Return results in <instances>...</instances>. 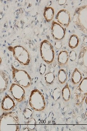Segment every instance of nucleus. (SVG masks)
<instances>
[{
    "label": "nucleus",
    "instance_id": "obj_1",
    "mask_svg": "<svg viewBox=\"0 0 87 131\" xmlns=\"http://www.w3.org/2000/svg\"><path fill=\"white\" fill-rule=\"evenodd\" d=\"M20 127L19 117L16 113L6 112L0 116V131H19Z\"/></svg>",
    "mask_w": 87,
    "mask_h": 131
},
{
    "label": "nucleus",
    "instance_id": "obj_2",
    "mask_svg": "<svg viewBox=\"0 0 87 131\" xmlns=\"http://www.w3.org/2000/svg\"><path fill=\"white\" fill-rule=\"evenodd\" d=\"M73 23L77 28L86 34L87 33V6L80 7L76 9L73 15Z\"/></svg>",
    "mask_w": 87,
    "mask_h": 131
},
{
    "label": "nucleus",
    "instance_id": "obj_3",
    "mask_svg": "<svg viewBox=\"0 0 87 131\" xmlns=\"http://www.w3.org/2000/svg\"><path fill=\"white\" fill-rule=\"evenodd\" d=\"M11 68L13 80L15 83L25 88H27L31 86V78L26 71L17 69L12 64Z\"/></svg>",
    "mask_w": 87,
    "mask_h": 131
},
{
    "label": "nucleus",
    "instance_id": "obj_4",
    "mask_svg": "<svg viewBox=\"0 0 87 131\" xmlns=\"http://www.w3.org/2000/svg\"><path fill=\"white\" fill-rule=\"evenodd\" d=\"M29 104L31 108L35 111L41 112L45 110V100L41 91L37 89H34L31 91Z\"/></svg>",
    "mask_w": 87,
    "mask_h": 131
},
{
    "label": "nucleus",
    "instance_id": "obj_5",
    "mask_svg": "<svg viewBox=\"0 0 87 131\" xmlns=\"http://www.w3.org/2000/svg\"><path fill=\"white\" fill-rule=\"evenodd\" d=\"M9 51L12 52L13 56L17 61L22 65L27 66L30 62V57L28 51L20 45L7 47Z\"/></svg>",
    "mask_w": 87,
    "mask_h": 131
},
{
    "label": "nucleus",
    "instance_id": "obj_6",
    "mask_svg": "<svg viewBox=\"0 0 87 131\" xmlns=\"http://www.w3.org/2000/svg\"><path fill=\"white\" fill-rule=\"evenodd\" d=\"M40 56L43 61L47 64H50L54 61L55 52L53 46L49 41L45 39L40 45Z\"/></svg>",
    "mask_w": 87,
    "mask_h": 131
},
{
    "label": "nucleus",
    "instance_id": "obj_7",
    "mask_svg": "<svg viewBox=\"0 0 87 131\" xmlns=\"http://www.w3.org/2000/svg\"><path fill=\"white\" fill-rule=\"evenodd\" d=\"M87 95V78L82 79L79 85L76 88L74 94V98L76 105H80L83 103Z\"/></svg>",
    "mask_w": 87,
    "mask_h": 131
},
{
    "label": "nucleus",
    "instance_id": "obj_8",
    "mask_svg": "<svg viewBox=\"0 0 87 131\" xmlns=\"http://www.w3.org/2000/svg\"><path fill=\"white\" fill-rule=\"evenodd\" d=\"M12 98L18 102H21L25 98V91L23 87L15 83H12L9 90Z\"/></svg>",
    "mask_w": 87,
    "mask_h": 131
},
{
    "label": "nucleus",
    "instance_id": "obj_9",
    "mask_svg": "<svg viewBox=\"0 0 87 131\" xmlns=\"http://www.w3.org/2000/svg\"><path fill=\"white\" fill-rule=\"evenodd\" d=\"M51 32L55 40H61L64 38L66 34V29L54 20L52 21L51 27Z\"/></svg>",
    "mask_w": 87,
    "mask_h": 131
},
{
    "label": "nucleus",
    "instance_id": "obj_10",
    "mask_svg": "<svg viewBox=\"0 0 87 131\" xmlns=\"http://www.w3.org/2000/svg\"><path fill=\"white\" fill-rule=\"evenodd\" d=\"M56 20L62 26L68 27L71 22L70 13L67 9H61L57 14Z\"/></svg>",
    "mask_w": 87,
    "mask_h": 131
},
{
    "label": "nucleus",
    "instance_id": "obj_11",
    "mask_svg": "<svg viewBox=\"0 0 87 131\" xmlns=\"http://www.w3.org/2000/svg\"><path fill=\"white\" fill-rule=\"evenodd\" d=\"M15 106L14 100L8 94L5 95L2 102L1 107L5 111L13 110Z\"/></svg>",
    "mask_w": 87,
    "mask_h": 131
},
{
    "label": "nucleus",
    "instance_id": "obj_12",
    "mask_svg": "<svg viewBox=\"0 0 87 131\" xmlns=\"http://www.w3.org/2000/svg\"><path fill=\"white\" fill-rule=\"evenodd\" d=\"M78 62L80 65L83 69L87 68V44H83L81 47Z\"/></svg>",
    "mask_w": 87,
    "mask_h": 131
},
{
    "label": "nucleus",
    "instance_id": "obj_13",
    "mask_svg": "<svg viewBox=\"0 0 87 131\" xmlns=\"http://www.w3.org/2000/svg\"><path fill=\"white\" fill-rule=\"evenodd\" d=\"M9 78L5 71L0 70V94L3 93L8 88Z\"/></svg>",
    "mask_w": 87,
    "mask_h": 131
},
{
    "label": "nucleus",
    "instance_id": "obj_14",
    "mask_svg": "<svg viewBox=\"0 0 87 131\" xmlns=\"http://www.w3.org/2000/svg\"><path fill=\"white\" fill-rule=\"evenodd\" d=\"M69 53L66 50L59 52L57 57V62L60 66H64L68 63L69 59Z\"/></svg>",
    "mask_w": 87,
    "mask_h": 131
},
{
    "label": "nucleus",
    "instance_id": "obj_15",
    "mask_svg": "<svg viewBox=\"0 0 87 131\" xmlns=\"http://www.w3.org/2000/svg\"><path fill=\"white\" fill-rule=\"evenodd\" d=\"M83 79L82 73L77 68H75L71 74V80L72 83L74 85L79 84Z\"/></svg>",
    "mask_w": 87,
    "mask_h": 131
},
{
    "label": "nucleus",
    "instance_id": "obj_16",
    "mask_svg": "<svg viewBox=\"0 0 87 131\" xmlns=\"http://www.w3.org/2000/svg\"><path fill=\"white\" fill-rule=\"evenodd\" d=\"M54 9L51 7H46L44 10V16L46 21L49 22L52 20L54 16Z\"/></svg>",
    "mask_w": 87,
    "mask_h": 131
},
{
    "label": "nucleus",
    "instance_id": "obj_17",
    "mask_svg": "<svg viewBox=\"0 0 87 131\" xmlns=\"http://www.w3.org/2000/svg\"><path fill=\"white\" fill-rule=\"evenodd\" d=\"M62 96L64 101L68 102L71 98V90L68 83H66L62 90Z\"/></svg>",
    "mask_w": 87,
    "mask_h": 131
},
{
    "label": "nucleus",
    "instance_id": "obj_18",
    "mask_svg": "<svg viewBox=\"0 0 87 131\" xmlns=\"http://www.w3.org/2000/svg\"><path fill=\"white\" fill-rule=\"evenodd\" d=\"M79 44V39L78 36L73 34L71 35L69 40V47L71 49H75Z\"/></svg>",
    "mask_w": 87,
    "mask_h": 131
},
{
    "label": "nucleus",
    "instance_id": "obj_19",
    "mask_svg": "<svg viewBox=\"0 0 87 131\" xmlns=\"http://www.w3.org/2000/svg\"><path fill=\"white\" fill-rule=\"evenodd\" d=\"M57 77L58 81L61 84H64L68 80V73L66 71L63 69L59 70L58 73Z\"/></svg>",
    "mask_w": 87,
    "mask_h": 131
},
{
    "label": "nucleus",
    "instance_id": "obj_20",
    "mask_svg": "<svg viewBox=\"0 0 87 131\" xmlns=\"http://www.w3.org/2000/svg\"><path fill=\"white\" fill-rule=\"evenodd\" d=\"M45 81L46 83L49 85L52 84L55 79V75L54 73L49 72L46 73L44 77Z\"/></svg>",
    "mask_w": 87,
    "mask_h": 131
},
{
    "label": "nucleus",
    "instance_id": "obj_21",
    "mask_svg": "<svg viewBox=\"0 0 87 131\" xmlns=\"http://www.w3.org/2000/svg\"><path fill=\"white\" fill-rule=\"evenodd\" d=\"M61 94V90L60 88H56L54 89L52 92V97L55 101H57L60 99Z\"/></svg>",
    "mask_w": 87,
    "mask_h": 131
},
{
    "label": "nucleus",
    "instance_id": "obj_22",
    "mask_svg": "<svg viewBox=\"0 0 87 131\" xmlns=\"http://www.w3.org/2000/svg\"><path fill=\"white\" fill-rule=\"evenodd\" d=\"M36 123L37 122L35 119L32 117L29 119L26 120V122L25 124L28 129L32 130L35 129L36 127Z\"/></svg>",
    "mask_w": 87,
    "mask_h": 131
},
{
    "label": "nucleus",
    "instance_id": "obj_23",
    "mask_svg": "<svg viewBox=\"0 0 87 131\" xmlns=\"http://www.w3.org/2000/svg\"><path fill=\"white\" fill-rule=\"evenodd\" d=\"M23 116L25 120H27L33 117V112L30 108H26L23 111Z\"/></svg>",
    "mask_w": 87,
    "mask_h": 131
},
{
    "label": "nucleus",
    "instance_id": "obj_24",
    "mask_svg": "<svg viewBox=\"0 0 87 131\" xmlns=\"http://www.w3.org/2000/svg\"><path fill=\"white\" fill-rule=\"evenodd\" d=\"M69 58L71 61L72 62L74 61L76 59L77 54L76 52L74 50L71 51L69 54Z\"/></svg>",
    "mask_w": 87,
    "mask_h": 131
},
{
    "label": "nucleus",
    "instance_id": "obj_25",
    "mask_svg": "<svg viewBox=\"0 0 87 131\" xmlns=\"http://www.w3.org/2000/svg\"><path fill=\"white\" fill-rule=\"evenodd\" d=\"M46 70V66L44 63H42L39 67V72L40 75L44 74Z\"/></svg>",
    "mask_w": 87,
    "mask_h": 131
},
{
    "label": "nucleus",
    "instance_id": "obj_26",
    "mask_svg": "<svg viewBox=\"0 0 87 131\" xmlns=\"http://www.w3.org/2000/svg\"><path fill=\"white\" fill-rule=\"evenodd\" d=\"M54 46H55L56 49L58 50V49H61L62 47V43L60 40H58L55 42Z\"/></svg>",
    "mask_w": 87,
    "mask_h": 131
},
{
    "label": "nucleus",
    "instance_id": "obj_27",
    "mask_svg": "<svg viewBox=\"0 0 87 131\" xmlns=\"http://www.w3.org/2000/svg\"><path fill=\"white\" fill-rule=\"evenodd\" d=\"M66 0H59L58 1V3L60 6H62L66 3Z\"/></svg>",
    "mask_w": 87,
    "mask_h": 131
},
{
    "label": "nucleus",
    "instance_id": "obj_28",
    "mask_svg": "<svg viewBox=\"0 0 87 131\" xmlns=\"http://www.w3.org/2000/svg\"><path fill=\"white\" fill-rule=\"evenodd\" d=\"M83 42H85L86 43H87V38L86 36L85 37H84V38H83Z\"/></svg>",
    "mask_w": 87,
    "mask_h": 131
},
{
    "label": "nucleus",
    "instance_id": "obj_29",
    "mask_svg": "<svg viewBox=\"0 0 87 131\" xmlns=\"http://www.w3.org/2000/svg\"><path fill=\"white\" fill-rule=\"evenodd\" d=\"M3 14L2 12H0V20H1L2 18Z\"/></svg>",
    "mask_w": 87,
    "mask_h": 131
},
{
    "label": "nucleus",
    "instance_id": "obj_30",
    "mask_svg": "<svg viewBox=\"0 0 87 131\" xmlns=\"http://www.w3.org/2000/svg\"><path fill=\"white\" fill-rule=\"evenodd\" d=\"M2 62V59L1 58V57H0V65L1 64Z\"/></svg>",
    "mask_w": 87,
    "mask_h": 131
}]
</instances>
